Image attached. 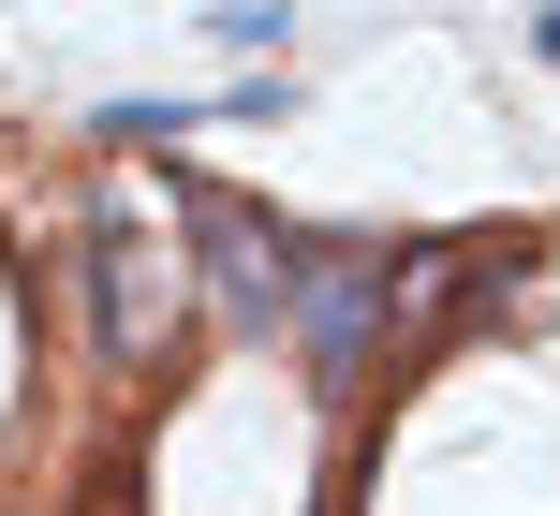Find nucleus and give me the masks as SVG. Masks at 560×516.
Segmentation results:
<instances>
[{
  "instance_id": "4",
  "label": "nucleus",
  "mask_w": 560,
  "mask_h": 516,
  "mask_svg": "<svg viewBox=\"0 0 560 516\" xmlns=\"http://www.w3.org/2000/svg\"><path fill=\"white\" fill-rule=\"evenodd\" d=\"M89 133H104V148H133V163H163L177 133H207V104H177V89H163V104H148V89H118V104L89 118Z\"/></svg>"
},
{
  "instance_id": "7",
  "label": "nucleus",
  "mask_w": 560,
  "mask_h": 516,
  "mask_svg": "<svg viewBox=\"0 0 560 516\" xmlns=\"http://www.w3.org/2000/svg\"><path fill=\"white\" fill-rule=\"evenodd\" d=\"M532 59H560V0H546V15H532Z\"/></svg>"
},
{
  "instance_id": "6",
  "label": "nucleus",
  "mask_w": 560,
  "mask_h": 516,
  "mask_svg": "<svg viewBox=\"0 0 560 516\" xmlns=\"http://www.w3.org/2000/svg\"><path fill=\"white\" fill-rule=\"evenodd\" d=\"M207 118H295V59H266V74H236Z\"/></svg>"
},
{
  "instance_id": "2",
  "label": "nucleus",
  "mask_w": 560,
  "mask_h": 516,
  "mask_svg": "<svg viewBox=\"0 0 560 516\" xmlns=\"http://www.w3.org/2000/svg\"><path fill=\"white\" fill-rule=\"evenodd\" d=\"M163 207H177V236H192L207 310H222L236 340H280V325H295V222H266L252 192H207V177H163Z\"/></svg>"
},
{
  "instance_id": "1",
  "label": "nucleus",
  "mask_w": 560,
  "mask_h": 516,
  "mask_svg": "<svg viewBox=\"0 0 560 516\" xmlns=\"http://www.w3.org/2000/svg\"><path fill=\"white\" fill-rule=\"evenodd\" d=\"M457 251H472V236H295V354H310V384L354 399V384L384 370L398 310L457 281Z\"/></svg>"
},
{
  "instance_id": "5",
  "label": "nucleus",
  "mask_w": 560,
  "mask_h": 516,
  "mask_svg": "<svg viewBox=\"0 0 560 516\" xmlns=\"http://www.w3.org/2000/svg\"><path fill=\"white\" fill-rule=\"evenodd\" d=\"M280 30H295L280 0H207V45H222V59H252V74L280 59Z\"/></svg>"
},
{
  "instance_id": "3",
  "label": "nucleus",
  "mask_w": 560,
  "mask_h": 516,
  "mask_svg": "<svg viewBox=\"0 0 560 516\" xmlns=\"http://www.w3.org/2000/svg\"><path fill=\"white\" fill-rule=\"evenodd\" d=\"M177 310H192V251H177L148 207H104V222H89V325H104V370H163Z\"/></svg>"
}]
</instances>
